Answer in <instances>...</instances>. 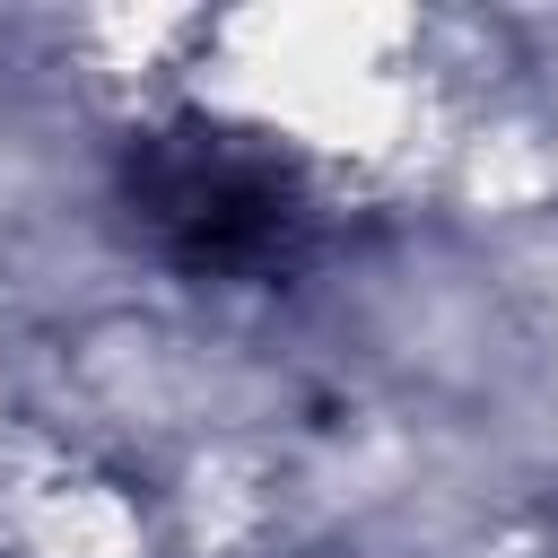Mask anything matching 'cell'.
I'll return each instance as SVG.
<instances>
[{
    "mask_svg": "<svg viewBox=\"0 0 558 558\" xmlns=\"http://www.w3.org/2000/svg\"><path fill=\"white\" fill-rule=\"evenodd\" d=\"M131 209L183 270H262L296 227V183L279 157L227 131H157L131 148Z\"/></svg>",
    "mask_w": 558,
    "mask_h": 558,
    "instance_id": "obj_1",
    "label": "cell"
}]
</instances>
